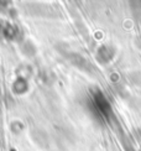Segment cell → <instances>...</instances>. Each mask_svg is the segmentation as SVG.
Masks as SVG:
<instances>
[{
    "instance_id": "obj_2",
    "label": "cell",
    "mask_w": 141,
    "mask_h": 151,
    "mask_svg": "<svg viewBox=\"0 0 141 151\" xmlns=\"http://www.w3.org/2000/svg\"><path fill=\"white\" fill-rule=\"evenodd\" d=\"M0 32L4 35V37L9 40H14L15 36H17V29L12 24L5 20H0Z\"/></svg>"
},
{
    "instance_id": "obj_1",
    "label": "cell",
    "mask_w": 141,
    "mask_h": 151,
    "mask_svg": "<svg viewBox=\"0 0 141 151\" xmlns=\"http://www.w3.org/2000/svg\"><path fill=\"white\" fill-rule=\"evenodd\" d=\"M67 57L69 58V61L72 62V63L78 67V68H82L83 71H89L92 72V65L89 63V62L83 57L82 55H77V53H69Z\"/></svg>"
},
{
    "instance_id": "obj_3",
    "label": "cell",
    "mask_w": 141,
    "mask_h": 151,
    "mask_svg": "<svg viewBox=\"0 0 141 151\" xmlns=\"http://www.w3.org/2000/svg\"><path fill=\"white\" fill-rule=\"evenodd\" d=\"M113 56H114V48L108 45L101 46L98 50V61L100 63H108L113 58Z\"/></svg>"
}]
</instances>
